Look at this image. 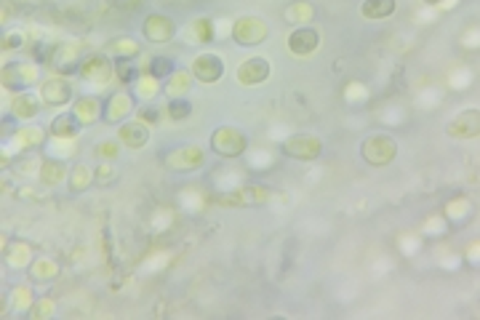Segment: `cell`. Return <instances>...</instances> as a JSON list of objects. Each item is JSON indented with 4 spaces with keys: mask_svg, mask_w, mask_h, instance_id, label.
Returning a JSON list of instances; mask_svg holds the SVG:
<instances>
[{
    "mask_svg": "<svg viewBox=\"0 0 480 320\" xmlns=\"http://www.w3.org/2000/svg\"><path fill=\"white\" fill-rule=\"evenodd\" d=\"M480 133V112L467 110L462 112L459 118L448 123V136L451 139H475Z\"/></svg>",
    "mask_w": 480,
    "mask_h": 320,
    "instance_id": "obj_13",
    "label": "cell"
},
{
    "mask_svg": "<svg viewBox=\"0 0 480 320\" xmlns=\"http://www.w3.org/2000/svg\"><path fill=\"white\" fill-rule=\"evenodd\" d=\"M11 112L13 118H19V121H33L35 115L40 112V101H38V96L22 91V94H16L11 99Z\"/></svg>",
    "mask_w": 480,
    "mask_h": 320,
    "instance_id": "obj_19",
    "label": "cell"
},
{
    "mask_svg": "<svg viewBox=\"0 0 480 320\" xmlns=\"http://www.w3.org/2000/svg\"><path fill=\"white\" fill-rule=\"evenodd\" d=\"M283 153L296 160H315L323 153V142L312 133H296L283 142Z\"/></svg>",
    "mask_w": 480,
    "mask_h": 320,
    "instance_id": "obj_4",
    "label": "cell"
},
{
    "mask_svg": "<svg viewBox=\"0 0 480 320\" xmlns=\"http://www.w3.org/2000/svg\"><path fill=\"white\" fill-rule=\"evenodd\" d=\"M142 30H144V38H147L150 43H168L176 33L174 22H171L165 13H150V16L144 19Z\"/></svg>",
    "mask_w": 480,
    "mask_h": 320,
    "instance_id": "obj_9",
    "label": "cell"
},
{
    "mask_svg": "<svg viewBox=\"0 0 480 320\" xmlns=\"http://www.w3.org/2000/svg\"><path fill=\"white\" fill-rule=\"evenodd\" d=\"M118 142H112V139H104V142L97 144V158L99 160H115L118 158Z\"/></svg>",
    "mask_w": 480,
    "mask_h": 320,
    "instance_id": "obj_38",
    "label": "cell"
},
{
    "mask_svg": "<svg viewBox=\"0 0 480 320\" xmlns=\"http://www.w3.org/2000/svg\"><path fill=\"white\" fill-rule=\"evenodd\" d=\"M185 40L187 43H211L214 40V27L208 22L206 16H200V19H192V22L185 27Z\"/></svg>",
    "mask_w": 480,
    "mask_h": 320,
    "instance_id": "obj_20",
    "label": "cell"
},
{
    "mask_svg": "<svg viewBox=\"0 0 480 320\" xmlns=\"http://www.w3.org/2000/svg\"><path fill=\"white\" fill-rule=\"evenodd\" d=\"M80 126L83 123L77 121L75 112H62V115H56L54 121H51V136H59V139H75L77 133H80Z\"/></svg>",
    "mask_w": 480,
    "mask_h": 320,
    "instance_id": "obj_18",
    "label": "cell"
},
{
    "mask_svg": "<svg viewBox=\"0 0 480 320\" xmlns=\"http://www.w3.org/2000/svg\"><path fill=\"white\" fill-rule=\"evenodd\" d=\"M13 142H16V147H22V150H35V147H40V144L45 142V131L38 128V126H33V128H19L16 136H13Z\"/></svg>",
    "mask_w": 480,
    "mask_h": 320,
    "instance_id": "obj_29",
    "label": "cell"
},
{
    "mask_svg": "<svg viewBox=\"0 0 480 320\" xmlns=\"http://www.w3.org/2000/svg\"><path fill=\"white\" fill-rule=\"evenodd\" d=\"M40 99L51 107H62L72 99V86L62 80V77H48L43 86H40Z\"/></svg>",
    "mask_w": 480,
    "mask_h": 320,
    "instance_id": "obj_14",
    "label": "cell"
},
{
    "mask_svg": "<svg viewBox=\"0 0 480 320\" xmlns=\"http://www.w3.org/2000/svg\"><path fill=\"white\" fill-rule=\"evenodd\" d=\"M192 86V75L185 72V70H176L168 75V86H165V96L168 99H182L187 91Z\"/></svg>",
    "mask_w": 480,
    "mask_h": 320,
    "instance_id": "obj_25",
    "label": "cell"
},
{
    "mask_svg": "<svg viewBox=\"0 0 480 320\" xmlns=\"http://www.w3.org/2000/svg\"><path fill=\"white\" fill-rule=\"evenodd\" d=\"M51 65H54L59 72H72V70L80 67V62H77V51L75 48H70V45H56Z\"/></svg>",
    "mask_w": 480,
    "mask_h": 320,
    "instance_id": "obj_28",
    "label": "cell"
},
{
    "mask_svg": "<svg viewBox=\"0 0 480 320\" xmlns=\"http://www.w3.org/2000/svg\"><path fill=\"white\" fill-rule=\"evenodd\" d=\"M30 277L33 280H56L59 277V265H56L54 259H48V256H40V259H33V265H30Z\"/></svg>",
    "mask_w": 480,
    "mask_h": 320,
    "instance_id": "obj_27",
    "label": "cell"
},
{
    "mask_svg": "<svg viewBox=\"0 0 480 320\" xmlns=\"http://www.w3.org/2000/svg\"><path fill=\"white\" fill-rule=\"evenodd\" d=\"M22 43H24V38L19 33H11L3 38V48H6V51H13V48H19Z\"/></svg>",
    "mask_w": 480,
    "mask_h": 320,
    "instance_id": "obj_41",
    "label": "cell"
},
{
    "mask_svg": "<svg viewBox=\"0 0 480 320\" xmlns=\"http://www.w3.org/2000/svg\"><path fill=\"white\" fill-rule=\"evenodd\" d=\"M467 214H469V200L467 198H454V200H448V206H446V216L448 219H467Z\"/></svg>",
    "mask_w": 480,
    "mask_h": 320,
    "instance_id": "obj_36",
    "label": "cell"
},
{
    "mask_svg": "<svg viewBox=\"0 0 480 320\" xmlns=\"http://www.w3.org/2000/svg\"><path fill=\"white\" fill-rule=\"evenodd\" d=\"M203 160H206V155L197 144H185V147H176L174 153L165 158V166L179 174H190L203 166Z\"/></svg>",
    "mask_w": 480,
    "mask_h": 320,
    "instance_id": "obj_5",
    "label": "cell"
},
{
    "mask_svg": "<svg viewBox=\"0 0 480 320\" xmlns=\"http://www.w3.org/2000/svg\"><path fill=\"white\" fill-rule=\"evenodd\" d=\"M118 139L126 144V147H131V150H142L144 144L150 142V128H147V123L142 121L123 123L118 128Z\"/></svg>",
    "mask_w": 480,
    "mask_h": 320,
    "instance_id": "obj_17",
    "label": "cell"
},
{
    "mask_svg": "<svg viewBox=\"0 0 480 320\" xmlns=\"http://www.w3.org/2000/svg\"><path fill=\"white\" fill-rule=\"evenodd\" d=\"M427 6H437V3H443V0H425Z\"/></svg>",
    "mask_w": 480,
    "mask_h": 320,
    "instance_id": "obj_42",
    "label": "cell"
},
{
    "mask_svg": "<svg viewBox=\"0 0 480 320\" xmlns=\"http://www.w3.org/2000/svg\"><path fill=\"white\" fill-rule=\"evenodd\" d=\"M267 200H270V187L249 184V187L232 189L227 198H222L219 203L222 206H259V203H267Z\"/></svg>",
    "mask_w": 480,
    "mask_h": 320,
    "instance_id": "obj_8",
    "label": "cell"
},
{
    "mask_svg": "<svg viewBox=\"0 0 480 320\" xmlns=\"http://www.w3.org/2000/svg\"><path fill=\"white\" fill-rule=\"evenodd\" d=\"M224 75V65H222V59L214 54H200L195 56V62H192V77H197V83H217L219 77Z\"/></svg>",
    "mask_w": 480,
    "mask_h": 320,
    "instance_id": "obj_10",
    "label": "cell"
},
{
    "mask_svg": "<svg viewBox=\"0 0 480 320\" xmlns=\"http://www.w3.org/2000/svg\"><path fill=\"white\" fill-rule=\"evenodd\" d=\"M3 86L11 91H19V89H27V86H33L38 83V67L35 65H24V62H11V65L3 67Z\"/></svg>",
    "mask_w": 480,
    "mask_h": 320,
    "instance_id": "obj_6",
    "label": "cell"
},
{
    "mask_svg": "<svg viewBox=\"0 0 480 320\" xmlns=\"http://www.w3.org/2000/svg\"><path fill=\"white\" fill-rule=\"evenodd\" d=\"M283 16H285V22H291V24L312 22V19H315V6H312L310 0H294V3H288L283 9Z\"/></svg>",
    "mask_w": 480,
    "mask_h": 320,
    "instance_id": "obj_23",
    "label": "cell"
},
{
    "mask_svg": "<svg viewBox=\"0 0 480 320\" xmlns=\"http://www.w3.org/2000/svg\"><path fill=\"white\" fill-rule=\"evenodd\" d=\"M6 262L11 267H30L33 265V248L24 243V241H16V243L9 245V256Z\"/></svg>",
    "mask_w": 480,
    "mask_h": 320,
    "instance_id": "obj_30",
    "label": "cell"
},
{
    "mask_svg": "<svg viewBox=\"0 0 480 320\" xmlns=\"http://www.w3.org/2000/svg\"><path fill=\"white\" fill-rule=\"evenodd\" d=\"M133 86H136V96H139V99H144V101L155 99V96H158V91H160V86H158V77L150 75V72H147V75H142V77H136V83H133Z\"/></svg>",
    "mask_w": 480,
    "mask_h": 320,
    "instance_id": "obj_31",
    "label": "cell"
},
{
    "mask_svg": "<svg viewBox=\"0 0 480 320\" xmlns=\"http://www.w3.org/2000/svg\"><path fill=\"white\" fill-rule=\"evenodd\" d=\"M211 147H214V153L219 158H240V155L249 150V139H246V133L238 131V128H232V126H224V128H219V131L211 133Z\"/></svg>",
    "mask_w": 480,
    "mask_h": 320,
    "instance_id": "obj_2",
    "label": "cell"
},
{
    "mask_svg": "<svg viewBox=\"0 0 480 320\" xmlns=\"http://www.w3.org/2000/svg\"><path fill=\"white\" fill-rule=\"evenodd\" d=\"M270 27L259 16H240L232 22V38L238 45H259L267 40Z\"/></svg>",
    "mask_w": 480,
    "mask_h": 320,
    "instance_id": "obj_3",
    "label": "cell"
},
{
    "mask_svg": "<svg viewBox=\"0 0 480 320\" xmlns=\"http://www.w3.org/2000/svg\"><path fill=\"white\" fill-rule=\"evenodd\" d=\"M270 77V62L264 56H251L238 67L240 86H259Z\"/></svg>",
    "mask_w": 480,
    "mask_h": 320,
    "instance_id": "obj_11",
    "label": "cell"
},
{
    "mask_svg": "<svg viewBox=\"0 0 480 320\" xmlns=\"http://www.w3.org/2000/svg\"><path fill=\"white\" fill-rule=\"evenodd\" d=\"M136 121H142V123H158L160 121V112L155 110V107H139V112H136Z\"/></svg>",
    "mask_w": 480,
    "mask_h": 320,
    "instance_id": "obj_40",
    "label": "cell"
},
{
    "mask_svg": "<svg viewBox=\"0 0 480 320\" xmlns=\"http://www.w3.org/2000/svg\"><path fill=\"white\" fill-rule=\"evenodd\" d=\"M54 309H56V304L51 302V299H40V302L30 309V318H35V320L51 318V315H54Z\"/></svg>",
    "mask_w": 480,
    "mask_h": 320,
    "instance_id": "obj_37",
    "label": "cell"
},
{
    "mask_svg": "<svg viewBox=\"0 0 480 320\" xmlns=\"http://www.w3.org/2000/svg\"><path fill=\"white\" fill-rule=\"evenodd\" d=\"M104 54L112 56V59H133V56L139 54V43L133 38H129V35H120V38L109 40Z\"/></svg>",
    "mask_w": 480,
    "mask_h": 320,
    "instance_id": "obj_22",
    "label": "cell"
},
{
    "mask_svg": "<svg viewBox=\"0 0 480 320\" xmlns=\"http://www.w3.org/2000/svg\"><path fill=\"white\" fill-rule=\"evenodd\" d=\"M133 112V96L131 94H126V91H118V94H112L104 104V121L107 123H120L126 115H131Z\"/></svg>",
    "mask_w": 480,
    "mask_h": 320,
    "instance_id": "obj_16",
    "label": "cell"
},
{
    "mask_svg": "<svg viewBox=\"0 0 480 320\" xmlns=\"http://www.w3.org/2000/svg\"><path fill=\"white\" fill-rule=\"evenodd\" d=\"M317 45H320V38L312 27H296L294 33L288 35V51L294 56H312L317 51Z\"/></svg>",
    "mask_w": 480,
    "mask_h": 320,
    "instance_id": "obj_12",
    "label": "cell"
},
{
    "mask_svg": "<svg viewBox=\"0 0 480 320\" xmlns=\"http://www.w3.org/2000/svg\"><path fill=\"white\" fill-rule=\"evenodd\" d=\"M190 112H192V104L182 96V99H168V118L171 121H185L190 118Z\"/></svg>",
    "mask_w": 480,
    "mask_h": 320,
    "instance_id": "obj_35",
    "label": "cell"
},
{
    "mask_svg": "<svg viewBox=\"0 0 480 320\" xmlns=\"http://www.w3.org/2000/svg\"><path fill=\"white\" fill-rule=\"evenodd\" d=\"M77 72L86 77V80H94V83H102V86H104L109 77H112V72H115V67L109 65L107 54H91L80 62Z\"/></svg>",
    "mask_w": 480,
    "mask_h": 320,
    "instance_id": "obj_7",
    "label": "cell"
},
{
    "mask_svg": "<svg viewBox=\"0 0 480 320\" xmlns=\"http://www.w3.org/2000/svg\"><path fill=\"white\" fill-rule=\"evenodd\" d=\"M72 112L77 115V121L88 126V123L99 121V118L104 115V107H102V101H99L97 96H80V99L75 101Z\"/></svg>",
    "mask_w": 480,
    "mask_h": 320,
    "instance_id": "obj_21",
    "label": "cell"
},
{
    "mask_svg": "<svg viewBox=\"0 0 480 320\" xmlns=\"http://www.w3.org/2000/svg\"><path fill=\"white\" fill-rule=\"evenodd\" d=\"M11 299H13V309H16V312H30V309H33V291H30V286H16Z\"/></svg>",
    "mask_w": 480,
    "mask_h": 320,
    "instance_id": "obj_33",
    "label": "cell"
},
{
    "mask_svg": "<svg viewBox=\"0 0 480 320\" xmlns=\"http://www.w3.org/2000/svg\"><path fill=\"white\" fill-rule=\"evenodd\" d=\"M94 182V171L86 166V163H77V166L70 168V177H67V184H70V192H86Z\"/></svg>",
    "mask_w": 480,
    "mask_h": 320,
    "instance_id": "obj_26",
    "label": "cell"
},
{
    "mask_svg": "<svg viewBox=\"0 0 480 320\" xmlns=\"http://www.w3.org/2000/svg\"><path fill=\"white\" fill-rule=\"evenodd\" d=\"M109 179H115V168H112L107 160H104V163H102V166L94 171V182H99V184H107Z\"/></svg>",
    "mask_w": 480,
    "mask_h": 320,
    "instance_id": "obj_39",
    "label": "cell"
},
{
    "mask_svg": "<svg viewBox=\"0 0 480 320\" xmlns=\"http://www.w3.org/2000/svg\"><path fill=\"white\" fill-rule=\"evenodd\" d=\"M395 0H366L360 6V13L369 19V22H379V19H387L395 13Z\"/></svg>",
    "mask_w": 480,
    "mask_h": 320,
    "instance_id": "obj_24",
    "label": "cell"
},
{
    "mask_svg": "<svg viewBox=\"0 0 480 320\" xmlns=\"http://www.w3.org/2000/svg\"><path fill=\"white\" fill-rule=\"evenodd\" d=\"M38 177L43 182V187H59V184H65L67 177H70V168L65 166L62 158H45L43 163H40Z\"/></svg>",
    "mask_w": 480,
    "mask_h": 320,
    "instance_id": "obj_15",
    "label": "cell"
},
{
    "mask_svg": "<svg viewBox=\"0 0 480 320\" xmlns=\"http://www.w3.org/2000/svg\"><path fill=\"white\" fill-rule=\"evenodd\" d=\"M360 155L371 166H387V163H393L395 155H398V144L387 133H373V136H369L366 142L360 144Z\"/></svg>",
    "mask_w": 480,
    "mask_h": 320,
    "instance_id": "obj_1",
    "label": "cell"
},
{
    "mask_svg": "<svg viewBox=\"0 0 480 320\" xmlns=\"http://www.w3.org/2000/svg\"><path fill=\"white\" fill-rule=\"evenodd\" d=\"M115 77H118L120 83H136V77H139V70L133 65V59H118V65H115Z\"/></svg>",
    "mask_w": 480,
    "mask_h": 320,
    "instance_id": "obj_32",
    "label": "cell"
},
{
    "mask_svg": "<svg viewBox=\"0 0 480 320\" xmlns=\"http://www.w3.org/2000/svg\"><path fill=\"white\" fill-rule=\"evenodd\" d=\"M147 72L160 80V77H168L171 72H176V70H174V62H171L168 56H155V59H150V70H147Z\"/></svg>",
    "mask_w": 480,
    "mask_h": 320,
    "instance_id": "obj_34",
    "label": "cell"
}]
</instances>
